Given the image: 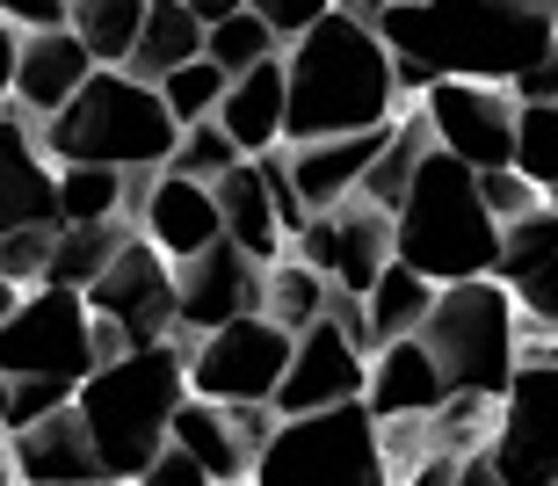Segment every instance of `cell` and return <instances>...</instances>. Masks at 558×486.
Wrapping results in <instances>:
<instances>
[{
	"label": "cell",
	"mask_w": 558,
	"mask_h": 486,
	"mask_svg": "<svg viewBox=\"0 0 558 486\" xmlns=\"http://www.w3.org/2000/svg\"><path fill=\"white\" fill-rule=\"evenodd\" d=\"M160 95H167V109H174V124H204V117H218V109H226L232 73L218 59H196V65H182V73H167Z\"/></svg>",
	"instance_id": "1f68e13d"
},
{
	"label": "cell",
	"mask_w": 558,
	"mask_h": 486,
	"mask_svg": "<svg viewBox=\"0 0 558 486\" xmlns=\"http://www.w3.org/2000/svg\"><path fill=\"white\" fill-rule=\"evenodd\" d=\"M8 458H15V479L22 486H109L102 472V450L81 422V400L59 406L51 422H29L8 436Z\"/></svg>",
	"instance_id": "ac0fdd59"
},
{
	"label": "cell",
	"mask_w": 558,
	"mask_h": 486,
	"mask_svg": "<svg viewBox=\"0 0 558 486\" xmlns=\"http://www.w3.org/2000/svg\"><path fill=\"white\" fill-rule=\"evenodd\" d=\"M478 190H486V211H494L500 226H515V218L544 211V190L522 168H486V174H478Z\"/></svg>",
	"instance_id": "8d00e7d4"
},
{
	"label": "cell",
	"mask_w": 558,
	"mask_h": 486,
	"mask_svg": "<svg viewBox=\"0 0 558 486\" xmlns=\"http://www.w3.org/2000/svg\"><path fill=\"white\" fill-rule=\"evenodd\" d=\"M8 406H15V378L0 370V444H8Z\"/></svg>",
	"instance_id": "f907efd6"
},
{
	"label": "cell",
	"mask_w": 558,
	"mask_h": 486,
	"mask_svg": "<svg viewBox=\"0 0 558 486\" xmlns=\"http://www.w3.org/2000/svg\"><path fill=\"white\" fill-rule=\"evenodd\" d=\"M51 247H59V226H22V233H0V276H15L22 291L51 283Z\"/></svg>",
	"instance_id": "d590c367"
},
{
	"label": "cell",
	"mask_w": 558,
	"mask_h": 486,
	"mask_svg": "<svg viewBox=\"0 0 558 486\" xmlns=\"http://www.w3.org/2000/svg\"><path fill=\"white\" fill-rule=\"evenodd\" d=\"M174 283H182V341L196 335H218L232 319L262 313V297H269V262H254L247 247H204L196 262H174Z\"/></svg>",
	"instance_id": "5bb4252c"
},
{
	"label": "cell",
	"mask_w": 558,
	"mask_h": 486,
	"mask_svg": "<svg viewBox=\"0 0 558 486\" xmlns=\"http://www.w3.org/2000/svg\"><path fill=\"white\" fill-rule=\"evenodd\" d=\"M131 486H218V479H210V472L196 465L189 450H174V444H167V450H160V458H153V465H145Z\"/></svg>",
	"instance_id": "b9f144b4"
},
{
	"label": "cell",
	"mask_w": 558,
	"mask_h": 486,
	"mask_svg": "<svg viewBox=\"0 0 558 486\" xmlns=\"http://www.w3.org/2000/svg\"><path fill=\"white\" fill-rule=\"evenodd\" d=\"M218 124L240 138L247 160L290 146V65L269 59V65H254V73H240L232 95H226V109H218Z\"/></svg>",
	"instance_id": "603a6c76"
},
{
	"label": "cell",
	"mask_w": 558,
	"mask_h": 486,
	"mask_svg": "<svg viewBox=\"0 0 558 486\" xmlns=\"http://www.w3.org/2000/svg\"><path fill=\"white\" fill-rule=\"evenodd\" d=\"M515 297H522V319H537V327H551V335H558V254L544 262V269L522 276Z\"/></svg>",
	"instance_id": "60d3db41"
},
{
	"label": "cell",
	"mask_w": 558,
	"mask_h": 486,
	"mask_svg": "<svg viewBox=\"0 0 558 486\" xmlns=\"http://www.w3.org/2000/svg\"><path fill=\"white\" fill-rule=\"evenodd\" d=\"M457 465H464L457 450H428V458H421V465L407 472L399 486H457Z\"/></svg>",
	"instance_id": "bcb514c9"
},
{
	"label": "cell",
	"mask_w": 558,
	"mask_h": 486,
	"mask_svg": "<svg viewBox=\"0 0 558 486\" xmlns=\"http://www.w3.org/2000/svg\"><path fill=\"white\" fill-rule=\"evenodd\" d=\"M95 319L124 335V349H160V341H182V283H174V262L145 233L124 240V254L109 262V276L87 291Z\"/></svg>",
	"instance_id": "30bf717a"
},
{
	"label": "cell",
	"mask_w": 558,
	"mask_h": 486,
	"mask_svg": "<svg viewBox=\"0 0 558 486\" xmlns=\"http://www.w3.org/2000/svg\"><path fill=\"white\" fill-rule=\"evenodd\" d=\"M189 8H196L204 22H226V15H247L254 0H189Z\"/></svg>",
	"instance_id": "c3c4849f"
},
{
	"label": "cell",
	"mask_w": 558,
	"mask_h": 486,
	"mask_svg": "<svg viewBox=\"0 0 558 486\" xmlns=\"http://www.w3.org/2000/svg\"><path fill=\"white\" fill-rule=\"evenodd\" d=\"M371 414L377 422H428V414H442V400H450V378H442V363H435V349L421 335L407 341H385L371 356Z\"/></svg>",
	"instance_id": "44dd1931"
},
{
	"label": "cell",
	"mask_w": 558,
	"mask_h": 486,
	"mask_svg": "<svg viewBox=\"0 0 558 486\" xmlns=\"http://www.w3.org/2000/svg\"><path fill=\"white\" fill-rule=\"evenodd\" d=\"M290 65V146L341 138V131H385L407 117L399 95V59L371 15H327L312 37L283 51Z\"/></svg>",
	"instance_id": "7a4b0ae2"
},
{
	"label": "cell",
	"mask_w": 558,
	"mask_h": 486,
	"mask_svg": "<svg viewBox=\"0 0 558 486\" xmlns=\"http://www.w3.org/2000/svg\"><path fill=\"white\" fill-rule=\"evenodd\" d=\"M327 319H333V327H341V335L355 341V349H363V356H377V327H371V297H363V291H341V283H333Z\"/></svg>",
	"instance_id": "ab89813d"
},
{
	"label": "cell",
	"mask_w": 558,
	"mask_h": 486,
	"mask_svg": "<svg viewBox=\"0 0 558 486\" xmlns=\"http://www.w3.org/2000/svg\"><path fill=\"white\" fill-rule=\"evenodd\" d=\"M189 400V341L160 349H131L124 363H102L81 385V422L102 450L109 486H131L167 444H174V414Z\"/></svg>",
	"instance_id": "3957f363"
},
{
	"label": "cell",
	"mask_w": 558,
	"mask_h": 486,
	"mask_svg": "<svg viewBox=\"0 0 558 486\" xmlns=\"http://www.w3.org/2000/svg\"><path fill=\"white\" fill-rule=\"evenodd\" d=\"M421 341L435 349L450 392H486L508 400V385L522 370V297L500 276H472V283H442Z\"/></svg>",
	"instance_id": "8992f818"
},
{
	"label": "cell",
	"mask_w": 558,
	"mask_h": 486,
	"mask_svg": "<svg viewBox=\"0 0 558 486\" xmlns=\"http://www.w3.org/2000/svg\"><path fill=\"white\" fill-rule=\"evenodd\" d=\"M341 8H349V15H371V22H377L385 8H392V0H341Z\"/></svg>",
	"instance_id": "816d5d0a"
},
{
	"label": "cell",
	"mask_w": 558,
	"mask_h": 486,
	"mask_svg": "<svg viewBox=\"0 0 558 486\" xmlns=\"http://www.w3.org/2000/svg\"><path fill=\"white\" fill-rule=\"evenodd\" d=\"M59 218L65 226L131 218V174L124 168H59Z\"/></svg>",
	"instance_id": "f546056e"
},
{
	"label": "cell",
	"mask_w": 558,
	"mask_h": 486,
	"mask_svg": "<svg viewBox=\"0 0 558 486\" xmlns=\"http://www.w3.org/2000/svg\"><path fill=\"white\" fill-rule=\"evenodd\" d=\"M153 0H65V29L95 51V65H131Z\"/></svg>",
	"instance_id": "4316f807"
},
{
	"label": "cell",
	"mask_w": 558,
	"mask_h": 486,
	"mask_svg": "<svg viewBox=\"0 0 558 486\" xmlns=\"http://www.w3.org/2000/svg\"><path fill=\"white\" fill-rule=\"evenodd\" d=\"M37 138H44V153H51L59 168L153 174V168L174 160L182 124H174V109H167V95L153 81H138V73H124V65H102L51 124H37Z\"/></svg>",
	"instance_id": "277c9868"
},
{
	"label": "cell",
	"mask_w": 558,
	"mask_h": 486,
	"mask_svg": "<svg viewBox=\"0 0 558 486\" xmlns=\"http://www.w3.org/2000/svg\"><path fill=\"white\" fill-rule=\"evenodd\" d=\"M515 95H522V102H558V44L515 81Z\"/></svg>",
	"instance_id": "f6af8a7d"
},
{
	"label": "cell",
	"mask_w": 558,
	"mask_h": 486,
	"mask_svg": "<svg viewBox=\"0 0 558 486\" xmlns=\"http://www.w3.org/2000/svg\"><path fill=\"white\" fill-rule=\"evenodd\" d=\"M0 486H22V479H15V458H8V444H0Z\"/></svg>",
	"instance_id": "f5cc1de1"
},
{
	"label": "cell",
	"mask_w": 558,
	"mask_h": 486,
	"mask_svg": "<svg viewBox=\"0 0 558 486\" xmlns=\"http://www.w3.org/2000/svg\"><path fill=\"white\" fill-rule=\"evenodd\" d=\"M0 370L8 378H73V385L95 378L102 356H95V305H87V291L37 283L15 305V319H0Z\"/></svg>",
	"instance_id": "ba28073f"
},
{
	"label": "cell",
	"mask_w": 558,
	"mask_h": 486,
	"mask_svg": "<svg viewBox=\"0 0 558 486\" xmlns=\"http://www.w3.org/2000/svg\"><path fill=\"white\" fill-rule=\"evenodd\" d=\"M551 15H558V0H551Z\"/></svg>",
	"instance_id": "11a10c76"
},
{
	"label": "cell",
	"mask_w": 558,
	"mask_h": 486,
	"mask_svg": "<svg viewBox=\"0 0 558 486\" xmlns=\"http://www.w3.org/2000/svg\"><path fill=\"white\" fill-rule=\"evenodd\" d=\"M283 51H290V44L276 37V29L254 15V8H247V15L210 22V44H204V59H218L232 81H240V73H254V65H269V59H283Z\"/></svg>",
	"instance_id": "4dcf8cb0"
},
{
	"label": "cell",
	"mask_w": 558,
	"mask_h": 486,
	"mask_svg": "<svg viewBox=\"0 0 558 486\" xmlns=\"http://www.w3.org/2000/svg\"><path fill=\"white\" fill-rule=\"evenodd\" d=\"M392 146V124L385 131H341V138H312V146H283L290 153V182H298V196H305L312 211H333V204H349V196H363V182H371L377 153Z\"/></svg>",
	"instance_id": "ffe728a7"
},
{
	"label": "cell",
	"mask_w": 558,
	"mask_h": 486,
	"mask_svg": "<svg viewBox=\"0 0 558 486\" xmlns=\"http://www.w3.org/2000/svg\"><path fill=\"white\" fill-rule=\"evenodd\" d=\"M22 37L29 29H15V22L0 15V117L15 109V73H22Z\"/></svg>",
	"instance_id": "7bdbcfd3"
},
{
	"label": "cell",
	"mask_w": 558,
	"mask_h": 486,
	"mask_svg": "<svg viewBox=\"0 0 558 486\" xmlns=\"http://www.w3.org/2000/svg\"><path fill=\"white\" fill-rule=\"evenodd\" d=\"M486 450L515 486H558V349H522Z\"/></svg>",
	"instance_id": "8fae6325"
},
{
	"label": "cell",
	"mask_w": 558,
	"mask_h": 486,
	"mask_svg": "<svg viewBox=\"0 0 558 486\" xmlns=\"http://www.w3.org/2000/svg\"><path fill=\"white\" fill-rule=\"evenodd\" d=\"M81 400V385L73 378H15V406H8V436L15 428H29V422H51L59 406H73Z\"/></svg>",
	"instance_id": "74e56055"
},
{
	"label": "cell",
	"mask_w": 558,
	"mask_h": 486,
	"mask_svg": "<svg viewBox=\"0 0 558 486\" xmlns=\"http://www.w3.org/2000/svg\"><path fill=\"white\" fill-rule=\"evenodd\" d=\"M95 73H102V65H95V51H87L73 29H29V37H22V73H15V109L29 124H51Z\"/></svg>",
	"instance_id": "d6986e66"
},
{
	"label": "cell",
	"mask_w": 558,
	"mask_h": 486,
	"mask_svg": "<svg viewBox=\"0 0 558 486\" xmlns=\"http://www.w3.org/2000/svg\"><path fill=\"white\" fill-rule=\"evenodd\" d=\"M371 392V356L355 349L333 319H319V327H305L298 335V356H290L283 370V392H276V414L283 422H298V414H327V406H349Z\"/></svg>",
	"instance_id": "9a60e30c"
},
{
	"label": "cell",
	"mask_w": 558,
	"mask_h": 486,
	"mask_svg": "<svg viewBox=\"0 0 558 486\" xmlns=\"http://www.w3.org/2000/svg\"><path fill=\"white\" fill-rule=\"evenodd\" d=\"M204 44H210V22L196 15L189 0H153V8H145V29H138V51H131L124 73L160 87L167 73H182V65L204 59Z\"/></svg>",
	"instance_id": "cb8c5ba5"
},
{
	"label": "cell",
	"mask_w": 558,
	"mask_h": 486,
	"mask_svg": "<svg viewBox=\"0 0 558 486\" xmlns=\"http://www.w3.org/2000/svg\"><path fill=\"white\" fill-rule=\"evenodd\" d=\"M515 168L537 182L544 196L558 190V102H522V131H515Z\"/></svg>",
	"instance_id": "e575fe53"
},
{
	"label": "cell",
	"mask_w": 558,
	"mask_h": 486,
	"mask_svg": "<svg viewBox=\"0 0 558 486\" xmlns=\"http://www.w3.org/2000/svg\"><path fill=\"white\" fill-rule=\"evenodd\" d=\"M290 356H298V335L276 327L269 313H247L218 335L189 341V392L218 406H276Z\"/></svg>",
	"instance_id": "9c48e42d"
},
{
	"label": "cell",
	"mask_w": 558,
	"mask_h": 486,
	"mask_svg": "<svg viewBox=\"0 0 558 486\" xmlns=\"http://www.w3.org/2000/svg\"><path fill=\"white\" fill-rule=\"evenodd\" d=\"M15 29H65V0H0Z\"/></svg>",
	"instance_id": "ee69618b"
},
{
	"label": "cell",
	"mask_w": 558,
	"mask_h": 486,
	"mask_svg": "<svg viewBox=\"0 0 558 486\" xmlns=\"http://www.w3.org/2000/svg\"><path fill=\"white\" fill-rule=\"evenodd\" d=\"M22 226H65L59 218V160L44 153L37 124L8 109L0 117V233Z\"/></svg>",
	"instance_id": "e0dca14e"
},
{
	"label": "cell",
	"mask_w": 558,
	"mask_h": 486,
	"mask_svg": "<svg viewBox=\"0 0 558 486\" xmlns=\"http://www.w3.org/2000/svg\"><path fill=\"white\" fill-rule=\"evenodd\" d=\"M435 146L457 153L464 168H515V131H522V95L500 81H435L421 95Z\"/></svg>",
	"instance_id": "7c38bea8"
},
{
	"label": "cell",
	"mask_w": 558,
	"mask_h": 486,
	"mask_svg": "<svg viewBox=\"0 0 558 486\" xmlns=\"http://www.w3.org/2000/svg\"><path fill=\"white\" fill-rule=\"evenodd\" d=\"M558 254V211L551 204H544V211H530V218H515V226H508V233H500V283H508V291H515L522 276L530 269H544V262H551Z\"/></svg>",
	"instance_id": "836d02e7"
},
{
	"label": "cell",
	"mask_w": 558,
	"mask_h": 486,
	"mask_svg": "<svg viewBox=\"0 0 558 486\" xmlns=\"http://www.w3.org/2000/svg\"><path fill=\"white\" fill-rule=\"evenodd\" d=\"M254 486H399L392 458H385V422L371 414V400L298 414L262 450Z\"/></svg>",
	"instance_id": "52a82bcc"
},
{
	"label": "cell",
	"mask_w": 558,
	"mask_h": 486,
	"mask_svg": "<svg viewBox=\"0 0 558 486\" xmlns=\"http://www.w3.org/2000/svg\"><path fill=\"white\" fill-rule=\"evenodd\" d=\"M392 59L428 65L435 81H500L515 87L558 44L551 0H392L377 15Z\"/></svg>",
	"instance_id": "6da1fadb"
},
{
	"label": "cell",
	"mask_w": 558,
	"mask_h": 486,
	"mask_svg": "<svg viewBox=\"0 0 558 486\" xmlns=\"http://www.w3.org/2000/svg\"><path fill=\"white\" fill-rule=\"evenodd\" d=\"M327 297H333V283L312 269L305 254H283V262H269V297H262V313H269L276 327H290V335L319 327V319H327Z\"/></svg>",
	"instance_id": "f1b7e54d"
},
{
	"label": "cell",
	"mask_w": 558,
	"mask_h": 486,
	"mask_svg": "<svg viewBox=\"0 0 558 486\" xmlns=\"http://www.w3.org/2000/svg\"><path fill=\"white\" fill-rule=\"evenodd\" d=\"M218 204H226V240L232 247H247L254 262H283L290 254L283 211H276V196H269V182H262L254 160H240V168L218 182Z\"/></svg>",
	"instance_id": "d4e9b609"
},
{
	"label": "cell",
	"mask_w": 558,
	"mask_h": 486,
	"mask_svg": "<svg viewBox=\"0 0 558 486\" xmlns=\"http://www.w3.org/2000/svg\"><path fill=\"white\" fill-rule=\"evenodd\" d=\"M174 450H189L218 486H254V465H262V450H254L247 428H240V406L196 400V392H189L182 414H174Z\"/></svg>",
	"instance_id": "7402d4cb"
},
{
	"label": "cell",
	"mask_w": 558,
	"mask_h": 486,
	"mask_svg": "<svg viewBox=\"0 0 558 486\" xmlns=\"http://www.w3.org/2000/svg\"><path fill=\"white\" fill-rule=\"evenodd\" d=\"M457 486H515V479L494 465V450H472V458L457 465Z\"/></svg>",
	"instance_id": "7dc6e473"
},
{
	"label": "cell",
	"mask_w": 558,
	"mask_h": 486,
	"mask_svg": "<svg viewBox=\"0 0 558 486\" xmlns=\"http://www.w3.org/2000/svg\"><path fill=\"white\" fill-rule=\"evenodd\" d=\"M435 297H442V283H428L421 269H407V262H392V269L377 276V291H371V327H377V349L385 341H407L428 327L435 313Z\"/></svg>",
	"instance_id": "83f0119b"
},
{
	"label": "cell",
	"mask_w": 558,
	"mask_h": 486,
	"mask_svg": "<svg viewBox=\"0 0 558 486\" xmlns=\"http://www.w3.org/2000/svg\"><path fill=\"white\" fill-rule=\"evenodd\" d=\"M240 160H247V153H240V138H232L218 117H204V124H182V146H174V160H167V168H174V174H196V182H226Z\"/></svg>",
	"instance_id": "d6a6232c"
},
{
	"label": "cell",
	"mask_w": 558,
	"mask_h": 486,
	"mask_svg": "<svg viewBox=\"0 0 558 486\" xmlns=\"http://www.w3.org/2000/svg\"><path fill=\"white\" fill-rule=\"evenodd\" d=\"M544 204H551V211H558V190H551V196H544Z\"/></svg>",
	"instance_id": "db71d44e"
},
{
	"label": "cell",
	"mask_w": 558,
	"mask_h": 486,
	"mask_svg": "<svg viewBox=\"0 0 558 486\" xmlns=\"http://www.w3.org/2000/svg\"><path fill=\"white\" fill-rule=\"evenodd\" d=\"M254 15L269 22L283 44H298V37H312L327 15H341V0H254Z\"/></svg>",
	"instance_id": "f35d334b"
},
{
	"label": "cell",
	"mask_w": 558,
	"mask_h": 486,
	"mask_svg": "<svg viewBox=\"0 0 558 486\" xmlns=\"http://www.w3.org/2000/svg\"><path fill=\"white\" fill-rule=\"evenodd\" d=\"M428 153H435V131H428V117H421V102L407 109L392 124V146L377 153V168H371V182H363V196H371L377 211H392L399 218V204H407V190L421 182V168H428Z\"/></svg>",
	"instance_id": "484cf974"
},
{
	"label": "cell",
	"mask_w": 558,
	"mask_h": 486,
	"mask_svg": "<svg viewBox=\"0 0 558 486\" xmlns=\"http://www.w3.org/2000/svg\"><path fill=\"white\" fill-rule=\"evenodd\" d=\"M290 254H305L327 283L371 297L377 276L399 262V218L377 211L371 196H349V204H333V211H312V226L290 240Z\"/></svg>",
	"instance_id": "4fadbf2b"
},
{
	"label": "cell",
	"mask_w": 558,
	"mask_h": 486,
	"mask_svg": "<svg viewBox=\"0 0 558 486\" xmlns=\"http://www.w3.org/2000/svg\"><path fill=\"white\" fill-rule=\"evenodd\" d=\"M22 297H29V291H22L15 276H0V319H15V305H22Z\"/></svg>",
	"instance_id": "681fc988"
},
{
	"label": "cell",
	"mask_w": 558,
	"mask_h": 486,
	"mask_svg": "<svg viewBox=\"0 0 558 486\" xmlns=\"http://www.w3.org/2000/svg\"><path fill=\"white\" fill-rule=\"evenodd\" d=\"M500 226L486 211V190H478V168H464L457 153L435 146L421 182L399 204V262L421 269L428 283H472V276L500 269Z\"/></svg>",
	"instance_id": "5b68a950"
},
{
	"label": "cell",
	"mask_w": 558,
	"mask_h": 486,
	"mask_svg": "<svg viewBox=\"0 0 558 486\" xmlns=\"http://www.w3.org/2000/svg\"><path fill=\"white\" fill-rule=\"evenodd\" d=\"M138 233L153 240L167 262H196L204 247H218V240H226V204H218V182H196V174L160 168V174H153V190H145Z\"/></svg>",
	"instance_id": "2e32d148"
}]
</instances>
